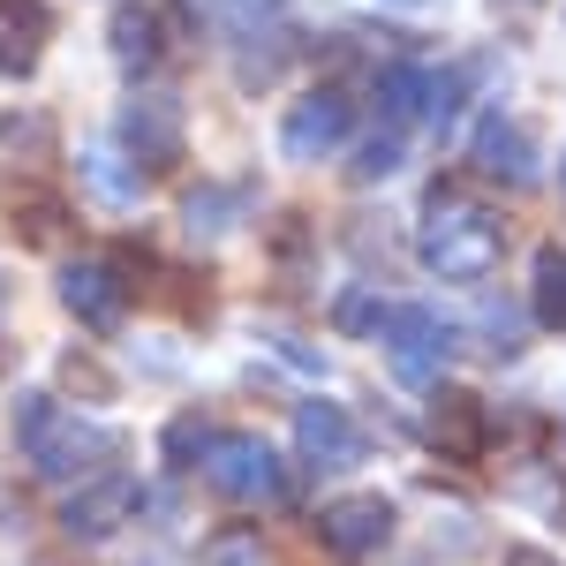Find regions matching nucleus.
I'll return each mask as SVG.
<instances>
[{"mask_svg": "<svg viewBox=\"0 0 566 566\" xmlns=\"http://www.w3.org/2000/svg\"><path fill=\"white\" fill-rule=\"evenodd\" d=\"M15 446L31 461V476H45V483H91V476H106V461L122 453V438L106 423L61 408L53 392H23L15 400Z\"/></svg>", "mask_w": 566, "mask_h": 566, "instance_id": "nucleus-1", "label": "nucleus"}, {"mask_svg": "<svg viewBox=\"0 0 566 566\" xmlns=\"http://www.w3.org/2000/svg\"><path fill=\"white\" fill-rule=\"evenodd\" d=\"M416 250L431 264L438 280H483L499 250H506V219L476 205L461 181H438L431 197H423V227H416Z\"/></svg>", "mask_w": 566, "mask_h": 566, "instance_id": "nucleus-2", "label": "nucleus"}, {"mask_svg": "<svg viewBox=\"0 0 566 566\" xmlns=\"http://www.w3.org/2000/svg\"><path fill=\"white\" fill-rule=\"evenodd\" d=\"M378 348H386V363H392V378H400V386L431 392L438 370L453 363L461 340H453V325H446L431 303H400V310H386V325H378Z\"/></svg>", "mask_w": 566, "mask_h": 566, "instance_id": "nucleus-3", "label": "nucleus"}, {"mask_svg": "<svg viewBox=\"0 0 566 566\" xmlns=\"http://www.w3.org/2000/svg\"><path fill=\"white\" fill-rule=\"evenodd\" d=\"M205 483H212L219 499H234V506H272V499L287 491V469H280V453H272L264 438L219 431L212 453H205Z\"/></svg>", "mask_w": 566, "mask_h": 566, "instance_id": "nucleus-4", "label": "nucleus"}, {"mask_svg": "<svg viewBox=\"0 0 566 566\" xmlns=\"http://www.w3.org/2000/svg\"><path fill=\"white\" fill-rule=\"evenodd\" d=\"M348 129H355V98L340 84H317L287 106V122H280V159L317 167V159H333V151L348 144Z\"/></svg>", "mask_w": 566, "mask_h": 566, "instance_id": "nucleus-5", "label": "nucleus"}, {"mask_svg": "<svg viewBox=\"0 0 566 566\" xmlns=\"http://www.w3.org/2000/svg\"><path fill=\"white\" fill-rule=\"evenodd\" d=\"M114 136L129 151V167L144 159V175H167L181 159V106L167 91H136L129 106H122V122H114Z\"/></svg>", "mask_w": 566, "mask_h": 566, "instance_id": "nucleus-6", "label": "nucleus"}, {"mask_svg": "<svg viewBox=\"0 0 566 566\" xmlns=\"http://www.w3.org/2000/svg\"><path fill=\"white\" fill-rule=\"evenodd\" d=\"M136 476H122V469H106V476L76 483L69 499H61V536H76V544H106L114 528L136 514Z\"/></svg>", "mask_w": 566, "mask_h": 566, "instance_id": "nucleus-7", "label": "nucleus"}, {"mask_svg": "<svg viewBox=\"0 0 566 566\" xmlns=\"http://www.w3.org/2000/svg\"><path fill=\"white\" fill-rule=\"evenodd\" d=\"M310 528H317V544H325L333 559H370V552H386V544H392V499H378V491H363V499H333Z\"/></svg>", "mask_w": 566, "mask_h": 566, "instance_id": "nucleus-8", "label": "nucleus"}, {"mask_svg": "<svg viewBox=\"0 0 566 566\" xmlns=\"http://www.w3.org/2000/svg\"><path fill=\"white\" fill-rule=\"evenodd\" d=\"M431 446H438V461H483V446H491V416H483V400L476 392H461V386H431Z\"/></svg>", "mask_w": 566, "mask_h": 566, "instance_id": "nucleus-9", "label": "nucleus"}, {"mask_svg": "<svg viewBox=\"0 0 566 566\" xmlns=\"http://www.w3.org/2000/svg\"><path fill=\"white\" fill-rule=\"evenodd\" d=\"M295 446H303L310 469H355L363 461V431L340 400H303L295 408Z\"/></svg>", "mask_w": 566, "mask_h": 566, "instance_id": "nucleus-10", "label": "nucleus"}, {"mask_svg": "<svg viewBox=\"0 0 566 566\" xmlns=\"http://www.w3.org/2000/svg\"><path fill=\"white\" fill-rule=\"evenodd\" d=\"M61 303L76 310L91 333H114L122 310H129V280H122L106 258H76L69 272H61Z\"/></svg>", "mask_w": 566, "mask_h": 566, "instance_id": "nucleus-11", "label": "nucleus"}, {"mask_svg": "<svg viewBox=\"0 0 566 566\" xmlns=\"http://www.w3.org/2000/svg\"><path fill=\"white\" fill-rule=\"evenodd\" d=\"M476 167L491 181H506V189H528V181H536V144H528V129L506 122V114H491L476 129Z\"/></svg>", "mask_w": 566, "mask_h": 566, "instance_id": "nucleus-12", "label": "nucleus"}, {"mask_svg": "<svg viewBox=\"0 0 566 566\" xmlns=\"http://www.w3.org/2000/svg\"><path fill=\"white\" fill-rule=\"evenodd\" d=\"M45 0H0V76H31L45 53Z\"/></svg>", "mask_w": 566, "mask_h": 566, "instance_id": "nucleus-13", "label": "nucleus"}, {"mask_svg": "<svg viewBox=\"0 0 566 566\" xmlns=\"http://www.w3.org/2000/svg\"><path fill=\"white\" fill-rule=\"evenodd\" d=\"M8 227H15V242L23 250H61V234H69V205L53 197V189H8Z\"/></svg>", "mask_w": 566, "mask_h": 566, "instance_id": "nucleus-14", "label": "nucleus"}, {"mask_svg": "<svg viewBox=\"0 0 566 566\" xmlns=\"http://www.w3.org/2000/svg\"><path fill=\"white\" fill-rule=\"evenodd\" d=\"M167 53V15L159 8H122L114 15V61L122 69H151Z\"/></svg>", "mask_w": 566, "mask_h": 566, "instance_id": "nucleus-15", "label": "nucleus"}, {"mask_svg": "<svg viewBox=\"0 0 566 566\" xmlns=\"http://www.w3.org/2000/svg\"><path fill=\"white\" fill-rule=\"evenodd\" d=\"M76 167H84L91 197H98V205H114V212H129L136 197H144V175H136V167L122 159V151H106V144H91V151L76 159Z\"/></svg>", "mask_w": 566, "mask_h": 566, "instance_id": "nucleus-16", "label": "nucleus"}, {"mask_svg": "<svg viewBox=\"0 0 566 566\" xmlns=\"http://www.w3.org/2000/svg\"><path fill=\"white\" fill-rule=\"evenodd\" d=\"M528 303H536V325L566 333V250L559 242H544L536 264H528Z\"/></svg>", "mask_w": 566, "mask_h": 566, "instance_id": "nucleus-17", "label": "nucleus"}, {"mask_svg": "<svg viewBox=\"0 0 566 566\" xmlns=\"http://www.w3.org/2000/svg\"><path fill=\"white\" fill-rule=\"evenodd\" d=\"M234 212H242V189H189L181 227H189V234H205V242H219V234L234 227Z\"/></svg>", "mask_w": 566, "mask_h": 566, "instance_id": "nucleus-18", "label": "nucleus"}, {"mask_svg": "<svg viewBox=\"0 0 566 566\" xmlns=\"http://www.w3.org/2000/svg\"><path fill=\"white\" fill-rule=\"evenodd\" d=\"M378 106H386L392 122H416L431 106V76L423 69H378Z\"/></svg>", "mask_w": 566, "mask_h": 566, "instance_id": "nucleus-19", "label": "nucleus"}, {"mask_svg": "<svg viewBox=\"0 0 566 566\" xmlns=\"http://www.w3.org/2000/svg\"><path fill=\"white\" fill-rule=\"evenodd\" d=\"M197 559L205 566H264V536L258 528H219V536H205Z\"/></svg>", "mask_w": 566, "mask_h": 566, "instance_id": "nucleus-20", "label": "nucleus"}, {"mask_svg": "<svg viewBox=\"0 0 566 566\" xmlns=\"http://www.w3.org/2000/svg\"><path fill=\"white\" fill-rule=\"evenodd\" d=\"M212 423H205V416H175V423H167V461H175V469H197V461H205V453H212Z\"/></svg>", "mask_w": 566, "mask_h": 566, "instance_id": "nucleus-21", "label": "nucleus"}, {"mask_svg": "<svg viewBox=\"0 0 566 566\" xmlns=\"http://www.w3.org/2000/svg\"><path fill=\"white\" fill-rule=\"evenodd\" d=\"M392 167H400V136H392V129H370V136H363V151L348 159L355 181H386Z\"/></svg>", "mask_w": 566, "mask_h": 566, "instance_id": "nucleus-22", "label": "nucleus"}, {"mask_svg": "<svg viewBox=\"0 0 566 566\" xmlns=\"http://www.w3.org/2000/svg\"><path fill=\"white\" fill-rule=\"evenodd\" d=\"M280 8H287V0H219V23H227V31H242V39H250V31H258V23H272V15H280Z\"/></svg>", "mask_w": 566, "mask_h": 566, "instance_id": "nucleus-23", "label": "nucleus"}, {"mask_svg": "<svg viewBox=\"0 0 566 566\" xmlns=\"http://www.w3.org/2000/svg\"><path fill=\"white\" fill-rule=\"evenodd\" d=\"M61 378H69V386H84V392H114V378H106L98 363H84V355H69V363H61Z\"/></svg>", "mask_w": 566, "mask_h": 566, "instance_id": "nucleus-24", "label": "nucleus"}, {"mask_svg": "<svg viewBox=\"0 0 566 566\" xmlns=\"http://www.w3.org/2000/svg\"><path fill=\"white\" fill-rule=\"evenodd\" d=\"M506 566H559V559H552V552H536V544H514V552H506Z\"/></svg>", "mask_w": 566, "mask_h": 566, "instance_id": "nucleus-25", "label": "nucleus"}, {"mask_svg": "<svg viewBox=\"0 0 566 566\" xmlns=\"http://www.w3.org/2000/svg\"><path fill=\"white\" fill-rule=\"evenodd\" d=\"M386 8H423V0H386Z\"/></svg>", "mask_w": 566, "mask_h": 566, "instance_id": "nucleus-26", "label": "nucleus"}, {"mask_svg": "<svg viewBox=\"0 0 566 566\" xmlns=\"http://www.w3.org/2000/svg\"><path fill=\"white\" fill-rule=\"evenodd\" d=\"M559 197H566V167H559Z\"/></svg>", "mask_w": 566, "mask_h": 566, "instance_id": "nucleus-27", "label": "nucleus"}, {"mask_svg": "<svg viewBox=\"0 0 566 566\" xmlns=\"http://www.w3.org/2000/svg\"><path fill=\"white\" fill-rule=\"evenodd\" d=\"M0 303H8V280H0Z\"/></svg>", "mask_w": 566, "mask_h": 566, "instance_id": "nucleus-28", "label": "nucleus"}]
</instances>
